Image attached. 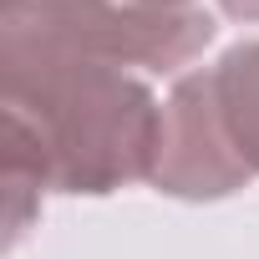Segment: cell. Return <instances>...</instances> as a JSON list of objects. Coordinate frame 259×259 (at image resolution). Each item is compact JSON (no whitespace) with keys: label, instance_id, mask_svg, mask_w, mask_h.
Here are the masks:
<instances>
[{"label":"cell","instance_id":"6","mask_svg":"<svg viewBox=\"0 0 259 259\" xmlns=\"http://www.w3.org/2000/svg\"><path fill=\"white\" fill-rule=\"evenodd\" d=\"M127 6H158V11H188L193 0H127Z\"/></svg>","mask_w":259,"mask_h":259},{"label":"cell","instance_id":"4","mask_svg":"<svg viewBox=\"0 0 259 259\" xmlns=\"http://www.w3.org/2000/svg\"><path fill=\"white\" fill-rule=\"evenodd\" d=\"M219 117L229 127V143L244 158V168L259 178V41H239L208 66Z\"/></svg>","mask_w":259,"mask_h":259},{"label":"cell","instance_id":"1","mask_svg":"<svg viewBox=\"0 0 259 259\" xmlns=\"http://www.w3.org/2000/svg\"><path fill=\"white\" fill-rule=\"evenodd\" d=\"M6 97V229H31L41 193H117L153 178L163 102L148 76L107 61L0 71Z\"/></svg>","mask_w":259,"mask_h":259},{"label":"cell","instance_id":"2","mask_svg":"<svg viewBox=\"0 0 259 259\" xmlns=\"http://www.w3.org/2000/svg\"><path fill=\"white\" fill-rule=\"evenodd\" d=\"M213 41V16L127 0H0V71L41 61H107L178 71Z\"/></svg>","mask_w":259,"mask_h":259},{"label":"cell","instance_id":"3","mask_svg":"<svg viewBox=\"0 0 259 259\" xmlns=\"http://www.w3.org/2000/svg\"><path fill=\"white\" fill-rule=\"evenodd\" d=\"M254 173L229 143V127L213 102L208 71L178 76V87L163 102V138H158V163H153V188L173 198H229L249 183Z\"/></svg>","mask_w":259,"mask_h":259},{"label":"cell","instance_id":"5","mask_svg":"<svg viewBox=\"0 0 259 259\" xmlns=\"http://www.w3.org/2000/svg\"><path fill=\"white\" fill-rule=\"evenodd\" d=\"M219 11L234 21H259V0H219Z\"/></svg>","mask_w":259,"mask_h":259}]
</instances>
